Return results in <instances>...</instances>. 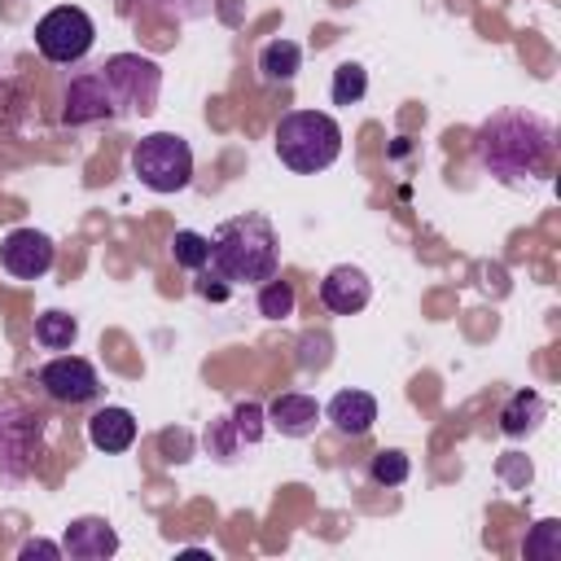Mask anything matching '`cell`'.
I'll list each match as a JSON object with an SVG mask.
<instances>
[{
  "label": "cell",
  "instance_id": "6da1fadb",
  "mask_svg": "<svg viewBox=\"0 0 561 561\" xmlns=\"http://www.w3.org/2000/svg\"><path fill=\"white\" fill-rule=\"evenodd\" d=\"M473 153L504 184L535 180L552 158V123L530 110H504L473 131Z\"/></svg>",
  "mask_w": 561,
  "mask_h": 561
},
{
  "label": "cell",
  "instance_id": "7a4b0ae2",
  "mask_svg": "<svg viewBox=\"0 0 561 561\" xmlns=\"http://www.w3.org/2000/svg\"><path fill=\"white\" fill-rule=\"evenodd\" d=\"M206 241H210L206 263L228 285H263L280 267V241L263 215H232Z\"/></svg>",
  "mask_w": 561,
  "mask_h": 561
},
{
  "label": "cell",
  "instance_id": "3957f363",
  "mask_svg": "<svg viewBox=\"0 0 561 561\" xmlns=\"http://www.w3.org/2000/svg\"><path fill=\"white\" fill-rule=\"evenodd\" d=\"M272 140H276V158L298 175H316V171L333 167L337 153H342V127L324 110H289V114H280Z\"/></svg>",
  "mask_w": 561,
  "mask_h": 561
},
{
  "label": "cell",
  "instance_id": "277c9868",
  "mask_svg": "<svg viewBox=\"0 0 561 561\" xmlns=\"http://www.w3.org/2000/svg\"><path fill=\"white\" fill-rule=\"evenodd\" d=\"M131 175L153 193H180L193 180V149L175 131H149L131 149Z\"/></svg>",
  "mask_w": 561,
  "mask_h": 561
},
{
  "label": "cell",
  "instance_id": "5b68a950",
  "mask_svg": "<svg viewBox=\"0 0 561 561\" xmlns=\"http://www.w3.org/2000/svg\"><path fill=\"white\" fill-rule=\"evenodd\" d=\"M101 79L118 105V114H149L158 105V92H162V70L153 57H140V53H114L105 57L101 66Z\"/></svg>",
  "mask_w": 561,
  "mask_h": 561
},
{
  "label": "cell",
  "instance_id": "8992f818",
  "mask_svg": "<svg viewBox=\"0 0 561 561\" xmlns=\"http://www.w3.org/2000/svg\"><path fill=\"white\" fill-rule=\"evenodd\" d=\"M92 39H96V26H92V18H88L83 9H75V4H57V9H48V13L35 22V48H39L48 61H57V66L83 61L88 48H92Z\"/></svg>",
  "mask_w": 561,
  "mask_h": 561
},
{
  "label": "cell",
  "instance_id": "52a82bcc",
  "mask_svg": "<svg viewBox=\"0 0 561 561\" xmlns=\"http://www.w3.org/2000/svg\"><path fill=\"white\" fill-rule=\"evenodd\" d=\"M53 259H57V245L39 228H13L0 241V267L18 280H39L53 267Z\"/></svg>",
  "mask_w": 561,
  "mask_h": 561
},
{
  "label": "cell",
  "instance_id": "ba28073f",
  "mask_svg": "<svg viewBox=\"0 0 561 561\" xmlns=\"http://www.w3.org/2000/svg\"><path fill=\"white\" fill-rule=\"evenodd\" d=\"M39 386H44L48 399L79 408V403L96 399L101 377H96V368H92L88 359H79V355H57V359H48V364L39 368Z\"/></svg>",
  "mask_w": 561,
  "mask_h": 561
},
{
  "label": "cell",
  "instance_id": "9c48e42d",
  "mask_svg": "<svg viewBox=\"0 0 561 561\" xmlns=\"http://www.w3.org/2000/svg\"><path fill=\"white\" fill-rule=\"evenodd\" d=\"M114 114H118V105H114V96H110L101 70H96V75H79V79H70L66 101H61V123H66V127L101 123V118H114Z\"/></svg>",
  "mask_w": 561,
  "mask_h": 561
},
{
  "label": "cell",
  "instance_id": "30bf717a",
  "mask_svg": "<svg viewBox=\"0 0 561 561\" xmlns=\"http://www.w3.org/2000/svg\"><path fill=\"white\" fill-rule=\"evenodd\" d=\"M368 298H373V280H368V272L355 267V263H337V267H329L324 280H320V302H324L333 316H355V311L368 307Z\"/></svg>",
  "mask_w": 561,
  "mask_h": 561
},
{
  "label": "cell",
  "instance_id": "8fae6325",
  "mask_svg": "<svg viewBox=\"0 0 561 561\" xmlns=\"http://www.w3.org/2000/svg\"><path fill=\"white\" fill-rule=\"evenodd\" d=\"M61 552L75 557V561H101V557H114V552H118V535H114V526L101 522V517H79V522L66 526Z\"/></svg>",
  "mask_w": 561,
  "mask_h": 561
},
{
  "label": "cell",
  "instance_id": "7c38bea8",
  "mask_svg": "<svg viewBox=\"0 0 561 561\" xmlns=\"http://www.w3.org/2000/svg\"><path fill=\"white\" fill-rule=\"evenodd\" d=\"M263 421H267L272 430H280L285 438H307V434L316 430V421H320V403H316L311 394L289 390V394H276V399L267 403Z\"/></svg>",
  "mask_w": 561,
  "mask_h": 561
},
{
  "label": "cell",
  "instance_id": "4fadbf2b",
  "mask_svg": "<svg viewBox=\"0 0 561 561\" xmlns=\"http://www.w3.org/2000/svg\"><path fill=\"white\" fill-rule=\"evenodd\" d=\"M324 416H329V425H333L337 434L364 438V434L373 430V421H377V399H373L368 390H337V394L329 399Z\"/></svg>",
  "mask_w": 561,
  "mask_h": 561
},
{
  "label": "cell",
  "instance_id": "5bb4252c",
  "mask_svg": "<svg viewBox=\"0 0 561 561\" xmlns=\"http://www.w3.org/2000/svg\"><path fill=\"white\" fill-rule=\"evenodd\" d=\"M88 438H92L96 451H110V456L114 451H127L136 443V416L127 408H101L88 421Z\"/></svg>",
  "mask_w": 561,
  "mask_h": 561
},
{
  "label": "cell",
  "instance_id": "9a60e30c",
  "mask_svg": "<svg viewBox=\"0 0 561 561\" xmlns=\"http://www.w3.org/2000/svg\"><path fill=\"white\" fill-rule=\"evenodd\" d=\"M543 416H548V403H543L535 390H517V394L504 403V412H500V430H504L508 438H522V434H530Z\"/></svg>",
  "mask_w": 561,
  "mask_h": 561
},
{
  "label": "cell",
  "instance_id": "2e32d148",
  "mask_svg": "<svg viewBox=\"0 0 561 561\" xmlns=\"http://www.w3.org/2000/svg\"><path fill=\"white\" fill-rule=\"evenodd\" d=\"M298 66H302V48L294 39H267L259 48V75L267 83H289L298 75Z\"/></svg>",
  "mask_w": 561,
  "mask_h": 561
},
{
  "label": "cell",
  "instance_id": "e0dca14e",
  "mask_svg": "<svg viewBox=\"0 0 561 561\" xmlns=\"http://www.w3.org/2000/svg\"><path fill=\"white\" fill-rule=\"evenodd\" d=\"M75 337H79V324H75V316H66V311H44V316L35 320V342H39L44 351H70Z\"/></svg>",
  "mask_w": 561,
  "mask_h": 561
},
{
  "label": "cell",
  "instance_id": "ac0fdd59",
  "mask_svg": "<svg viewBox=\"0 0 561 561\" xmlns=\"http://www.w3.org/2000/svg\"><path fill=\"white\" fill-rule=\"evenodd\" d=\"M368 92V70L359 61H342L333 70V105H355Z\"/></svg>",
  "mask_w": 561,
  "mask_h": 561
},
{
  "label": "cell",
  "instance_id": "d6986e66",
  "mask_svg": "<svg viewBox=\"0 0 561 561\" xmlns=\"http://www.w3.org/2000/svg\"><path fill=\"white\" fill-rule=\"evenodd\" d=\"M408 473H412V460H408L399 447L377 451V456L368 460V478H373L377 486H399V482H408Z\"/></svg>",
  "mask_w": 561,
  "mask_h": 561
},
{
  "label": "cell",
  "instance_id": "ffe728a7",
  "mask_svg": "<svg viewBox=\"0 0 561 561\" xmlns=\"http://www.w3.org/2000/svg\"><path fill=\"white\" fill-rule=\"evenodd\" d=\"M171 254H175L180 267L197 272V267H206V259H210V241H206L202 232H193V228H180V232L171 237Z\"/></svg>",
  "mask_w": 561,
  "mask_h": 561
},
{
  "label": "cell",
  "instance_id": "44dd1931",
  "mask_svg": "<svg viewBox=\"0 0 561 561\" xmlns=\"http://www.w3.org/2000/svg\"><path fill=\"white\" fill-rule=\"evenodd\" d=\"M259 316H267V320H285V316H294V285L289 280H263L259 285Z\"/></svg>",
  "mask_w": 561,
  "mask_h": 561
},
{
  "label": "cell",
  "instance_id": "7402d4cb",
  "mask_svg": "<svg viewBox=\"0 0 561 561\" xmlns=\"http://www.w3.org/2000/svg\"><path fill=\"white\" fill-rule=\"evenodd\" d=\"M224 425L232 430V443H259L263 438V408L254 399H241Z\"/></svg>",
  "mask_w": 561,
  "mask_h": 561
},
{
  "label": "cell",
  "instance_id": "603a6c76",
  "mask_svg": "<svg viewBox=\"0 0 561 561\" xmlns=\"http://www.w3.org/2000/svg\"><path fill=\"white\" fill-rule=\"evenodd\" d=\"M526 557L530 561H557L561 557V522H539L535 526V535L526 539Z\"/></svg>",
  "mask_w": 561,
  "mask_h": 561
},
{
  "label": "cell",
  "instance_id": "cb8c5ba5",
  "mask_svg": "<svg viewBox=\"0 0 561 561\" xmlns=\"http://www.w3.org/2000/svg\"><path fill=\"white\" fill-rule=\"evenodd\" d=\"M31 557H61V543H48V539H26L22 543V561Z\"/></svg>",
  "mask_w": 561,
  "mask_h": 561
},
{
  "label": "cell",
  "instance_id": "d4e9b609",
  "mask_svg": "<svg viewBox=\"0 0 561 561\" xmlns=\"http://www.w3.org/2000/svg\"><path fill=\"white\" fill-rule=\"evenodd\" d=\"M197 294H206V298H215V302H219L228 289H224V285H210V280H197Z\"/></svg>",
  "mask_w": 561,
  "mask_h": 561
}]
</instances>
